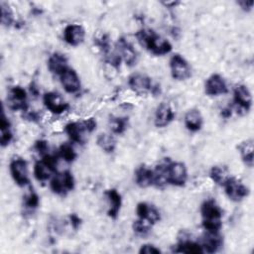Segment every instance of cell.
<instances>
[{
    "label": "cell",
    "mask_w": 254,
    "mask_h": 254,
    "mask_svg": "<svg viewBox=\"0 0 254 254\" xmlns=\"http://www.w3.org/2000/svg\"><path fill=\"white\" fill-rule=\"evenodd\" d=\"M117 53L121 59L129 66H132L137 62V53L132 44L125 38H120L117 42Z\"/></svg>",
    "instance_id": "12"
},
{
    "label": "cell",
    "mask_w": 254,
    "mask_h": 254,
    "mask_svg": "<svg viewBox=\"0 0 254 254\" xmlns=\"http://www.w3.org/2000/svg\"><path fill=\"white\" fill-rule=\"evenodd\" d=\"M0 7H1V23H2V25L6 26V27L11 26L14 21V17H13V12H12L10 6L8 4H6L5 2H1Z\"/></svg>",
    "instance_id": "32"
},
{
    "label": "cell",
    "mask_w": 254,
    "mask_h": 254,
    "mask_svg": "<svg viewBox=\"0 0 254 254\" xmlns=\"http://www.w3.org/2000/svg\"><path fill=\"white\" fill-rule=\"evenodd\" d=\"M65 133L68 135L71 141L78 143V144H83L85 140V133L87 131L84 122H70L65 125L64 127Z\"/></svg>",
    "instance_id": "17"
},
{
    "label": "cell",
    "mask_w": 254,
    "mask_h": 254,
    "mask_svg": "<svg viewBox=\"0 0 254 254\" xmlns=\"http://www.w3.org/2000/svg\"><path fill=\"white\" fill-rule=\"evenodd\" d=\"M26 118L29 119V120H31V121H36L37 119H39V115H38V113H36V112H30V113H28V114L26 115Z\"/></svg>",
    "instance_id": "41"
},
{
    "label": "cell",
    "mask_w": 254,
    "mask_h": 254,
    "mask_svg": "<svg viewBox=\"0 0 254 254\" xmlns=\"http://www.w3.org/2000/svg\"><path fill=\"white\" fill-rule=\"evenodd\" d=\"M35 149L41 154V155H45L47 154L48 152V149H49V146H48V142L46 140H38L36 143H35Z\"/></svg>",
    "instance_id": "37"
},
{
    "label": "cell",
    "mask_w": 254,
    "mask_h": 254,
    "mask_svg": "<svg viewBox=\"0 0 254 254\" xmlns=\"http://www.w3.org/2000/svg\"><path fill=\"white\" fill-rule=\"evenodd\" d=\"M203 123V119L201 113L197 109H190L185 115V125L186 127L191 131L196 132L201 129Z\"/></svg>",
    "instance_id": "22"
},
{
    "label": "cell",
    "mask_w": 254,
    "mask_h": 254,
    "mask_svg": "<svg viewBox=\"0 0 254 254\" xmlns=\"http://www.w3.org/2000/svg\"><path fill=\"white\" fill-rule=\"evenodd\" d=\"M164 5H166L167 7H175L176 5L179 4L178 1H172V2H163Z\"/></svg>",
    "instance_id": "44"
},
{
    "label": "cell",
    "mask_w": 254,
    "mask_h": 254,
    "mask_svg": "<svg viewBox=\"0 0 254 254\" xmlns=\"http://www.w3.org/2000/svg\"><path fill=\"white\" fill-rule=\"evenodd\" d=\"M30 90H31V92L34 94V96H37L38 93H39V89H38V87H37L34 83H32V84L30 85Z\"/></svg>",
    "instance_id": "43"
},
{
    "label": "cell",
    "mask_w": 254,
    "mask_h": 254,
    "mask_svg": "<svg viewBox=\"0 0 254 254\" xmlns=\"http://www.w3.org/2000/svg\"><path fill=\"white\" fill-rule=\"evenodd\" d=\"M0 129H1L0 144H1L2 147H5L11 142V140L13 138V134H12V131H11V123L8 120V118L6 117L4 111H2V115H1Z\"/></svg>",
    "instance_id": "25"
},
{
    "label": "cell",
    "mask_w": 254,
    "mask_h": 254,
    "mask_svg": "<svg viewBox=\"0 0 254 254\" xmlns=\"http://www.w3.org/2000/svg\"><path fill=\"white\" fill-rule=\"evenodd\" d=\"M40 202L39 195L36 191H34L32 189L29 190V191L24 195V205L25 207L29 209H35L38 207Z\"/></svg>",
    "instance_id": "33"
},
{
    "label": "cell",
    "mask_w": 254,
    "mask_h": 254,
    "mask_svg": "<svg viewBox=\"0 0 254 254\" xmlns=\"http://www.w3.org/2000/svg\"><path fill=\"white\" fill-rule=\"evenodd\" d=\"M205 93L210 96L225 94L228 91L224 78L217 73L211 74L205 81Z\"/></svg>",
    "instance_id": "9"
},
{
    "label": "cell",
    "mask_w": 254,
    "mask_h": 254,
    "mask_svg": "<svg viewBox=\"0 0 254 254\" xmlns=\"http://www.w3.org/2000/svg\"><path fill=\"white\" fill-rule=\"evenodd\" d=\"M133 230L139 234V235H146L147 233H149V231L151 230V227H152V224L149 223L148 221L146 220H143L141 218H139L138 220L134 221L133 222Z\"/></svg>",
    "instance_id": "34"
},
{
    "label": "cell",
    "mask_w": 254,
    "mask_h": 254,
    "mask_svg": "<svg viewBox=\"0 0 254 254\" xmlns=\"http://www.w3.org/2000/svg\"><path fill=\"white\" fill-rule=\"evenodd\" d=\"M210 179L217 185L223 186L225 182L230 178L227 170L220 166H213L209 172Z\"/></svg>",
    "instance_id": "29"
},
{
    "label": "cell",
    "mask_w": 254,
    "mask_h": 254,
    "mask_svg": "<svg viewBox=\"0 0 254 254\" xmlns=\"http://www.w3.org/2000/svg\"><path fill=\"white\" fill-rule=\"evenodd\" d=\"M48 67L55 74H62L67 67V59L61 53H54L48 60Z\"/></svg>",
    "instance_id": "21"
},
{
    "label": "cell",
    "mask_w": 254,
    "mask_h": 254,
    "mask_svg": "<svg viewBox=\"0 0 254 254\" xmlns=\"http://www.w3.org/2000/svg\"><path fill=\"white\" fill-rule=\"evenodd\" d=\"M177 253H191V254H201L203 253L202 247L199 243L191 240H182L177 245L175 249Z\"/></svg>",
    "instance_id": "26"
},
{
    "label": "cell",
    "mask_w": 254,
    "mask_h": 254,
    "mask_svg": "<svg viewBox=\"0 0 254 254\" xmlns=\"http://www.w3.org/2000/svg\"><path fill=\"white\" fill-rule=\"evenodd\" d=\"M233 98H234L235 104L239 108L247 111L251 107L252 96H251V92L249 91L246 85L244 84L235 85L233 89Z\"/></svg>",
    "instance_id": "14"
},
{
    "label": "cell",
    "mask_w": 254,
    "mask_h": 254,
    "mask_svg": "<svg viewBox=\"0 0 254 254\" xmlns=\"http://www.w3.org/2000/svg\"><path fill=\"white\" fill-rule=\"evenodd\" d=\"M8 105L12 110H27V92L21 86H13L7 97Z\"/></svg>",
    "instance_id": "8"
},
{
    "label": "cell",
    "mask_w": 254,
    "mask_h": 254,
    "mask_svg": "<svg viewBox=\"0 0 254 254\" xmlns=\"http://www.w3.org/2000/svg\"><path fill=\"white\" fill-rule=\"evenodd\" d=\"M175 118V112L173 111L172 107L166 103L162 102L156 109L155 112V119L154 123L157 127H166L169 125Z\"/></svg>",
    "instance_id": "15"
},
{
    "label": "cell",
    "mask_w": 254,
    "mask_h": 254,
    "mask_svg": "<svg viewBox=\"0 0 254 254\" xmlns=\"http://www.w3.org/2000/svg\"><path fill=\"white\" fill-rule=\"evenodd\" d=\"M221 115L225 118H228L229 116H231V109L230 108H224L222 111H221Z\"/></svg>",
    "instance_id": "42"
},
{
    "label": "cell",
    "mask_w": 254,
    "mask_h": 254,
    "mask_svg": "<svg viewBox=\"0 0 254 254\" xmlns=\"http://www.w3.org/2000/svg\"><path fill=\"white\" fill-rule=\"evenodd\" d=\"M253 3H254V2H253L252 0H249V1L243 0V1H239V2H238V5H240L243 10H245V11H250V10L252 9Z\"/></svg>",
    "instance_id": "40"
},
{
    "label": "cell",
    "mask_w": 254,
    "mask_h": 254,
    "mask_svg": "<svg viewBox=\"0 0 254 254\" xmlns=\"http://www.w3.org/2000/svg\"><path fill=\"white\" fill-rule=\"evenodd\" d=\"M154 174L153 170L146 166H140L135 172V182L140 188H147L153 186Z\"/></svg>",
    "instance_id": "23"
},
{
    "label": "cell",
    "mask_w": 254,
    "mask_h": 254,
    "mask_svg": "<svg viewBox=\"0 0 254 254\" xmlns=\"http://www.w3.org/2000/svg\"><path fill=\"white\" fill-rule=\"evenodd\" d=\"M85 37V31L82 26L77 24H69L64 30V40L70 46L80 45Z\"/></svg>",
    "instance_id": "11"
},
{
    "label": "cell",
    "mask_w": 254,
    "mask_h": 254,
    "mask_svg": "<svg viewBox=\"0 0 254 254\" xmlns=\"http://www.w3.org/2000/svg\"><path fill=\"white\" fill-rule=\"evenodd\" d=\"M50 187L55 193L59 195H65L74 188V179L72 174L69 171L55 174L54 178L51 180Z\"/></svg>",
    "instance_id": "2"
},
{
    "label": "cell",
    "mask_w": 254,
    "mask_h": 254,
    "mask_svg": "<svg viewBox=\"0 0 254 254\" xmlns=\"http://www.w3.org/2000/svg\"><path fill=\"white\" fill-rule=\"evenodd\" d=\"M170 68L173 78L177 80H186L191 75V69L189 63L179 54H176L171 58Z\"/></svg>",
    "instance_id": "4"
},
{
    "label": "cell",
    "mask_w": 254,
    "mask_h": 254,
    "mask_svg": "<svg viewBox=\"0 0 254 254\" xmlns=\"http://www.w3.org/2000/svg\"><path fill=\"white\" fill-rule=\"evenodd\" d=\"M10 173L14 182L20 186L24 187L29 184L28 176V164L23 158L16 157L10 162Z\"/></svg>",
    "instance_id": "5"
},
{
    "label": "cell",
    "mask_w": 254,
    "mask_h": 254,
    "mask_svg": "<svg viewBox=\"0 0 254 254\" xmlns=\"http://www.w3.org/2000/svg\"><path fill=\"white\" fill-rule=\"evenodd\" d=\"M223 244V239L219 235L218 232H208L206 231V234L202 238L201 247L203 252L206 253H214L217 252Z\"/></svg>",
    "instance_id": "19"
},
{
    "label": "cell",
    "mask_w": 254,
    "mask_h": 254,
    "mask_svg": "<svg viewBox=\"0 0 254 254\" xmlns=\"http://www.w3.org/2000/svg\"><path fill=\"white\" fill-rule=\"evenodd\" d=\"M43 102L48 110L55 114H61L68 109V103L55 91H50L44 94Z\"/></svg>",
    "instance_id": "7"
},
{
    "label": "cell",
    "mask_w": 254,
    "mask_h": 254,
    "mask_svg": "<svg viewBox=\"0 0 254 254\" xmlns=\"http://www.w3.org/2000/svg\"><path fill=\"white\" fill-rule=\"evenodd\" d=\"M202 220H221L222 210L213 199L204 200L200 206Z\"/></svg>",
    "instance_id": "18"
},
{
    "label": "cell",
    "mask_w": 254,
    "mask_h": 254,
    "mask_svg": "<svg viewBox=\"0 0 254 254\" xmlns=\"http://www.w3.org/2000/svg\"><path fill=\"white\" fill-rule=\"evenodd\" d=\"M69 221H70V224H71L73 229H77L79 227L80 223H81L80 218L75 213L69 214Z\"/></svg>",
    "instance_id": "38"
},
{
    "label": "cell",
    "mask_w": 254,
    "mask_h": 254,
    "mask_svg": "<svg viewBox=\"0 0 254 254\" xmlns=\"http://www.w3.org/2000/svg\"><path fill=\"white\" fill-rule=\"evenodd\" d=\"M238 151L244 164L248 167L253 166V140L248 139L238 145Z\"/></svg>",
    "instance_id": "24"
},
{
    "label": "cell",
    "mask_w": 254,
    "mask_h": 254,
    "mask_svg": "<svg viewBox=\"0 0 254 254\" xmlns=\"http://www.w3.org/2000/svg\"><path fill=\"white\" fill-rule=\"evenodd\" d=\"M130 88L137 94H146L152 90L153 83L149 76L142 73H134L128 79Z\"/></svg>",
    "instance_id": "10"
},
{
    "label": "cell",
    "mask_w": 254,
    "mask_h": 254,
    "mask_svg": "<svg viewBox=\"0 0 254 254\" xmlns=\"http://www.w3.org/2000/svg\"><path fill=\"white\" fill-rule=\"evenodd\" d=\"M59 155L67 163L73 162L76 158V153H75L73 147L68 143H64L60 146Z\"/></svg>",
    "instance_id": "30"
},
{
    "label": "cell",
    "mask_w": 254,
    "mask_h": 254,
    "mask_svg": "<svg viewBox=\"0 0 254 254\" xmlns=\"http://www.w3.org/2000/svg\"><path fill=\"white\" fill-rule=\"evenodd\" d=\"M104 194L109 201V208L107 210V214L109 217L115 219V218H117L120 208H121V204H122L121 195L115 189L107 190L104 192Z\"/></svg>",
    "instance_id": "20"
},
{
    "label": "cell",
    "mask_w": 254,
    "mask_h": 254,
    "mask_svg": "<svg viewBox=\"0 0 254 254\" xmlns=\"http://www.w3.org/2000/svg\"><path fill=\"white\" fill-rule=\"evenodd\" d=\"M96 142H97V145L106 153H112L115 150L116 141L111 134H107V133L99 134L97 136Z\"/></svg>",
    "instance_id": "27"
},
{
    "label": "cell",
    "mask_w": 254,
    "mask_h": 254,
    "mask_svg": "<svg viewBox=\"0 0 254 254\" xmlns=\"http://www.w3.org/2000/svg\"><path fill=\"white\" fill-rule=\"evenodd\" d=\"M136 38L138 42L153 55L163 56L172 51L171 43L157 35L153 30L142 29L137 32Z\"/></svg>",
    "instance_id": "1"
},
{
    "label": "cell",
    "mask_w": 254,
    "mask_h": 254,
    "mask_svg": "<svg viewBox=\"0 0 254 254\" xmlns=\"http://www.w3.org/2000/svg\"><path fill=\"white\" fill-rule=\"evenodd\" d=\"M136 213L139 218L148 221L152 225L158 222L161 218L159 210L148 202H139L136 207Z\"/></svg>",
    "instance_id": "16"
},
{
    "label": "cell",
    "mask_w": 254,
    "mask_h": 254,
    "mask_svg": "<svg viewBox=\"0 0 254 254\" xmlns=\"http://www.w3.org/2000/svg\"><path fill=\"white\" fill-rule=\"evenodd\" d=\"M188 179V171L185 164L181 162L170 161L167 167L168 184L177 187H183Z\"/></svg>",
    "instance_id": "3"
},
{
    "label": "cell",
    "mask_w": 254,
    "mask_h": 254,
    "mask_svg": "<svg viewBox=\"0 0 254 254\" xmlns=\"http://www.w3.org/2000/svg\"><path fill=\"white\" fill-rule=\"evenodd\" d=\"M83 122H84V125H85L88 133L92 132L96 128V121L94 118H88V119L84 120Z\"/></svg>",
    "instance_id": "39"
},
{
    "label": "cell",
    "mask_w": 254,
    "mask_h": 254,
    "mask_svg": "<svg viewBox=\"0 0 254 254\" xmlns=\"http://www.w3.org/2000/svg\"><path fill=\"white\" fill-rule=\"evenodd\" d=\"M94 43L103 51L104 54H107L110 52V39L108 35L103 34L98 38H95Z\"/></svg>",
    "instance_id": "35"
},
{
    "label": "cell",
    "mask_w": 254,
    "mask_h": 254,
    "mask_svg": "<svg viewBox=\"0 0 254 254\" xmlns=\"http://www.w3.org/2000/svg\"><path fill=\"white\" fill-rule=\"evenodd\" d=\"M110 124L112 133L122 134L127 128L128 119L126 117H112V119H110Z\"/></svg>",
    "instance_id": "31"
},
{
    "label": "cell",
    "mask_w": 254,
    "mask_h": 254,
    "mask_svg": "<svg viewBox=\"0 0 254 254\" xmlns=\"http://www.w3.org/2000/svg\"><path fill=\"white\" fill-rule=\"evenodd\" d=\"M225 193L233 201H240L249 194V190L241 181L235 178H229L223 185Z\"/></svg>",
    "instance_id": "6"
},
{
    "label": "cell",
    "mask_w": 254,
    "mask_h": 254,
    "mask_svg": "<svg viewBox=\"0 0 254 254\" xmlns=\"http://www.w3.org/2000/svg\"><path fill=\"white\" fill-rule=\"evenodd\" d=\"M139 252L144 254H159L161 253V250L152 244H144L141 246Z\"/></svg>",
    "instance_id": "36"
},
{
    "label": "cell",
    "mask_w": 254,
    "mask_h": 254,
    "mask_svg": "<svg viewBox=\"0 0 254 254\" xmlns=\"http://www.w3.org/2000/svg\"><path fill=\"white\" fill-rule=\"evenodd\" d=\"M60 78L66 92L75 93L80 89V80L74 69L67 67L62 74H60Z\"/></svg>",
    "instance_id": "13"
},
{
    "label": "cell",
    "mask_w": 254,
    "mask_h": 254,
    "mask_svg": "<svg viewBox=\"0 0 254 254\" xmlns=\"http://www.w3.org/2000/svg\"><path fill=\"white\" fill-rule=\"evenodd\" d=\"M52 173L54 172L43 160L38 161L34 166V176L40 182H45L50 179Z\"/></svg>",
    "instance_id": "28"
}]
</instances>
